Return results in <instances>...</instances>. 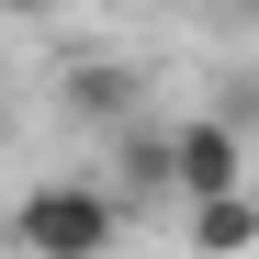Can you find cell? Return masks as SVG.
I'll list each match as a JSON object with an SVG mask.
<instances>
[{"label": "cell", "instance_id": "3957f363", "mask_svg": "<svg viewBox=\"0 0 259 259\" xmlns=\"http://www.w3.org/2000/svg\"><path fill=\"white\" fill-rule=\"evenodd\" d=\"M57 113L91 124V136H113V124L147 113V79L124 68V57H68V68H57Z\"/></svg>", "mask_w": 259, "mask_h": 259}, {"label": "cell", "instance_id": "8992f818", "mask_svg": "<svg viewBox=\"0 0 259 259\" xmlns=\"http://www.w3.org/2000/svg\"><path fill=\"white\" fill-rule=\"evenodd\" d=\"M0 12H12V23H34V12H57V0H0Z\"/></svg>", "mask_w": 259, "mask_h": 259}, {"label": "cell", "instance_id": "6da1fadb", "mask_svg": "<svg viewBox=\"0 0 259 259\" xmlns=\"http://www.w3.org/2000/svg\"><path fill=\"white\" fill-rule=\"evenodd\" d=\"M113 237H124L113 181H34L0 214V248H23V259H113Z\"/></svg>", "mask_w": 259, "mask_h": 259}, {"label": "cell", "instance_id": "7a4b0ae2", "mask_svg": "<svg viewBox=\"0 0 259 259\" xmlns=\"http://www.w3.org/2000/svg\"><path fill=\"white\" fill-rule=\"evenodd\" d=\"M237 181H248V136L237 124H214V113L169 124V203H203V192H237Z\"/></svg>", "mask_w": 259, "mask_h": 259}, {"label": "cell", "instance_id": "5b68a950", "mask_svg": "<svg viewBox=\"0 0 259 259\" xmlns=\"http://www.w3.org/2000/svg\"><path fill=\"white\" fill-rule=\"evenodd\" d=\"M181 237H192L203 259H248V248H259V192L237 181V192H203V203H181Z\"/></svg>", "mask_w": 259, "mask_h": 259}, {"label": "cell", "instance_id": "ba28073f", "mask_svg": "<svg viewBox=\"0 0 259 259\" xmlns=\"http://www.w3.org/2000/svg\"><path fill=\"white\" fill-rule=\"evenodd\" d=\"M226 12H259V0H226Z\"/></svg>", "mask_w": 259, "mask_h": 259}, {"label": "cell", "instance_id": "277c9868", "mask_svg": "<svg viewBox=\"0 0 259 259\" xmlns=\"http://www.w3.org/2000/svg\"><path fill=\"white\" fill-rule=\"evenodd\" d=\"M113 203H124V226H136L147 203H169V124L158 113H136V124H113Z\"/></svg>", "mask_w": 259, "mask_h": 259}, {"label": "cell", "instance_id": "52a82bcc", "mask_svg": "<svg viewBox=\"0 0 259 259\" xmlns=\"http://www.w3.org/2000/svg\"><path fill=\"white\" fill-rule=\"evenodd\" d=\"M0 147H12V91H0Z\"/></svg>", "mask_w": 259, "mask_h": 259}]
</instances>
